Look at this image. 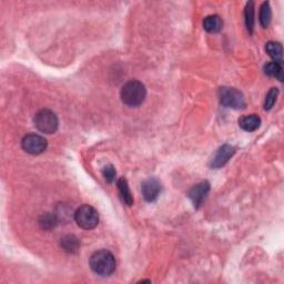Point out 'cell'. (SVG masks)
<instances>
[{"label": "cell", "instance_id": "cell-1", "mask_svg": "<svg viewBox=\"0 0 284 284\" xmlns=\"http://www.w3.org/2000/svg\"><path fill=\"white\" fill-rule=\"evenodd\" d=\"M89 265L93 271L101 277H109L116 271L117 262L113 254L107 250H99L90 256Z\"/></svg>", "mask_w": 284, "mask_h": 284}, {"label": "cell", "instance_id": "cell-2", "mask_svg": "<svg viewBox=\"0 0 284 284\" xmlns=\"http://www.w3.org/2000/svg\"><path fill=\"white\" fill-rule=\"evenodd\" d=\"M146 89L138 80L128 81L121 89V100L128 107H138L144 101Z\"/></svg>", "mask_w": 284, "mask_h": 284}, {"label": "cell", "instance_id": "cell-3", "mask_svg": "<svg viewBox=\"0 0 284 284\" xmlns=\"http://www.w3.org/2000/svg\"><path fill=\"white\" fill-rule=\"evenodd\" d=\"M35 126L40 132L46 135H52L57 131L59 121L56 113L49 109H43L37 112L34 119Z\"/></svg>", "mask_w": 284, "mask_h": 284}, {"label": "cell", "instance_id": "cell-4", "mask_svg": "<svg viewBox=\"0 0 284 284\" xmlns=\"http://www.w3.org/2000/svg\"><path fill=\"white\" fill-rule=\"evenodd\" d=\"M75 220L80 228L85 230H91L98 226L99 214L94 207L89 204H84L77 209L75 212Z\"/></svg>", "mask_w": 284, "mask_h": 284}, {"label": "cell", "instance_id": "cell-5", "mask_svg": "<svg viewBox=\"0 0 284 284\" xmlns=\"http://www.w3.org/2000/svg\"><path fill=\"white\" fill-rule=\"evenodd\" d=\"M219 98L224 107L232 109H243L245 107V99L243 94L236 88L222 87L219 89Z\"/></svg>", "mask_w": 284, "mask_h": 284}, {"label": "cell", "instance_id": "cell-6", "mask_svg": "<svg viewBox=\"0 0 284 284\" xmlns=\"http://www.w3.org/2000/svg\"><path fill=\"white\" fill-rule=\"evenodd\" d=\"M22 149H24L27 153L30 154H40L43 153L47 149L48 142L43 136L30 134L24 137V139L21 141Z\"/></svg>", "mask_w": 284, "mask_h": 284}, {"label": "cell", "instance_id": "cell-7", "mask_svg": "<svg viewBox=\"0 0 284 284\" xmlns=\"http://www.w3.org/2000/svg\"><path fill=\"white\" fill-rule=\"evenodd\" d=\"M236 153V149L230 144H223L217 150L213 158L210 162V167L213 169H219L226 166L229 160H230Z\"/></svg>", "mask_w": 284, "mask_h": 284}, {"label": "cell", "instance_id": "cell-8", "mask_svg": "<svg viewBox=\"0 0 284 284\" xmlns=\"http://www.w3.org/2000/svg\"><path fill=\"white\" fill-rule=\"evenodd\" d=\"M141 191L145 201H148V202H153V201L157 200L158 196L160 195V192H161V185H160V182L157 179L149 178L142 183Z\"/></svg>", "mask_w": 284, "mask_h": 284}, {"label": "cell", "instance_id": "cell-9", "mask_svg": "<svg viewBox=\"0 0 284 284\" xmlns=\"http://www.w3.org/2000/svg\"><path fill=\"white\" fill-rule=\"evenodd\" d=\"M210 191V185L208 181L200 182L199 185L194 186L189 192V198L195 208H199L203 201L207 198Z\"/></svg>", "mask_w": 284, "mask_h": 284}, {"label": "cell", "instance_id": "cell-10", "mask_svg": "<svg viewBox=\"0 0 284 284\" xmlns=\"http://www.w3.org/2000/svg\"><path fill=\"white\" fill-rule=\"evenodd\" d=\"M239 126L246 132H253L260 128L261 119L256 114H249L239 119Z\"/></svg>", "mask_w": 284, "mask_h": 284}, {"label": "cell", "instance_id": "cell-11", "mask_svg": "<svg viewBox=\"0 0 284 284\" xmlns=\"http://www.w3.org/2000/svg\"><path fill=\"white\" fill-rule=\"evenodd\" d=\"M223 21L218 15L208 16L203 20V28L210 34H218L222 30Z\"/></svg>", "mask_w": 284, "mask_h": 284}, {"label": "cell", "instance_id": "cell-12", "mask_svg": "<svg viewBox=\"0 0 284 284\" xmlns=\"http://www.w3.org/2000/svg\"><path fill=\"white\" fill-rule=\"evenodd\" d=\"M119 194H120V198L123 201V203H126L127 205L131 207L134 204V198H132L131 191L129 189V185H128V181L126 178H120L117 182Z\"/></svg>", "mask_w": 284, "mask_h": 284}, {"label": "cell", "instance_id": "cell-13", "mask_svg": "<svg viewBox=\"0 0 284 284\" xmlns=\"http://www.w3.org/2000/svg\"><path fill=\"white\" fill-rule=\"evenodd\" d=\"M61 246L68 253H77L80 249V242L77 237L69 235L62 237Z\"/></svg>", "mask_w": 284, "mask_h": 284}, {"label": "cell", "instance_id": "cell-14", "mask_svg": "<svg viewBox=\"0 0 284 284\" xmlns=\"http://www.w3.org/2000/svg\"><path fill=\"white\" fill-rule=\"evenodd\" d=\"M264 72H265V75L277 78V79L282 81L283 79L282 61H271V62L267 63V65L264 66Z\"/></svg>", "mask_w": 284, "mask_h": 284}, {"label": "cell", "instance_id": "cell-15", "mask_svg": "<svg viewBox=\"0 0 284 284\" xmlns=\"http://www.w3.org/2000/svg\"><path fill=\"white\" fill-rule=\"evenodd\" d=\"M265 51L270 57L273 59V61H281L283 48L280 43H276V41H269L265 45Z\"/></svg>", "mask_w": 284, "mask_h": 284}, {"label": "cell", "instance_id": "cell-16", "mask_svg": "<svg viewBox=\"0 0 284 284\" xmlns=\"http://www.w3.org/2000/svg\"><path fill=\"white\" fill-rule=\"evenodd\" d=\"M272 19V10L270 7V2H263L260 8V22L263 28H267Z\"/></svg>", "mask_w": 284, "mask_h": 284}, {"label": "cell", "instance_id": "cell-17", "mask_svg": "<svg viewBox=\"0 0 284 284\" xmlns=\"http://www.w3.org/2000/svg\"><path fill=\"white\" fill-rule=\"evenodd\" d=\"M244 17H245L246 29L249 30L250 34H252L253 33V28H254V3L253 1H250L246 3Z\"/></svg>", "mask_w": 284, "mask_h": 284}, {"label": "cell", "instance_id": "cell-18", "mask_svg": "<svg viewBox=\"0 0 284 284\" xmlns=\"http://www.w3.org/2000/svg\"><path fill=\"white\" fill-rule=\"evenodd\" d=\"M59 219L57 218V215L54 214H44L43 217L40 218L39 220V223L40 226L43 229H46V230H50V229H52L56 227V224L58 223Z\"/></svg>", "mask_w": 284, "mask_h": 284}, {"label": "cell", "instance_id": "cell-19", "mask_svg": "<svg viewBox=\"0 0 284 284\" xmlns=\"http://www.w3.org/2000/svg\"><path fill=\"white\" fill-rule=\"evenodd\" d=\"M279 95V89L278 88H271L265 97V102H264V109L265 110H271L272 107L274 106V103L277 101V98Z\"/></svg>", "mask_w": 284, "mask_h": 284}, {"label": "cell", "instance_id": "cell-20", "mask_svg": "<svg viewBox=\"0 0 284 284\" xmlns=\"http://www.w3.org/2000/svg\"><path fill=\"white\" fill-rule=\"evenodd\" d=\"M102 175L108 183H112L114 180H116V176H117L116 169H114L112 164H109V166H106L102 169Z\"/></svg>", "mask_w": 284, "mask_h": 284}]
</instances>
